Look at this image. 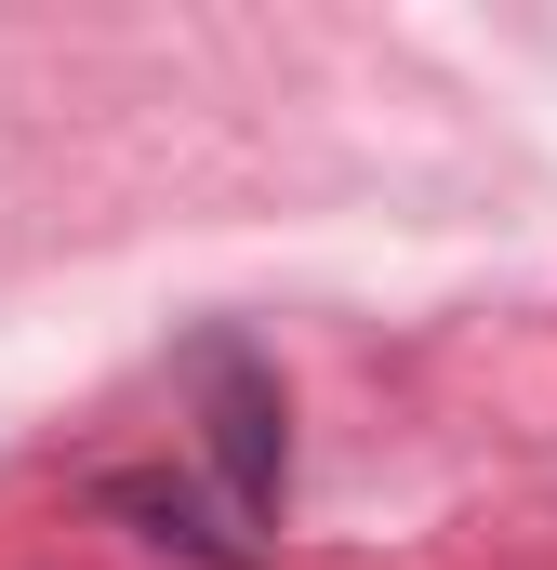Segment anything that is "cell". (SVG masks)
<instances>
[{
	"instance_id": "1",
	"label": "cell",
	"mask_w": 557,
	"mask_h": 570,
	"mask_svg": "<svg viewBox=\"0 0 557 570\" xmlns=\"http://www.w3.org/2000/svg\"><path fill=\"white\" fill-rule=\"evenodd\" d=\"M186 372H199V412H213L226 504H240V518H278V478H292V412H278V372L240 345V332H213Z\"/></svg>"
},
{
	"instance_id": "2",
	"label": "cell",
	"mask_w": 557,
	"mask_h": 570,
	"mask_svg": "<svg viewBox=\"0 0 557 570\" xmlns=\"http://www.w3.org/2000/svg\"><path fill=\"white\" fill-rule=\"evenodd\" d=\"M107 504L134 518L146 544H173V558H199V570H266V544L213 531V504H199V491H173V478H107Z\"/></svg>"
}]
</instances>
